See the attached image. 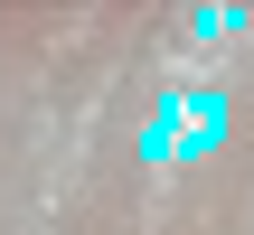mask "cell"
<instances>
[{
    "label": "cell",
    "mask_w": 254,
    "mask_h": 235,
    "mask_svg": "<svg viewBox=\"0 0 254 235\" xmlns=\"http://www.w3.org/2000/svg\"><path fill=\"white\" fill-rule=\"evenodd\" d=\"M217 141H226V94L217 85H179V160H198Z\"/></svg>",
    "instance_id": "cell-1"
},
{
    "label": "cell",
    "mask_w": 254,
    "mask_h": 235,
    "mask_svg": "<svg viewBox=\"0 0 254 235\" xmlns=\"http://www.w3.org/2000/svg\"><path fill=\"white\" fill-rule=\"evenodd\" d=\"M236 28H245V9H226V0H207V9L189 19V38H236Z\"/></svg>",
    "instance_id": "cell-2"
}]
</instances>
